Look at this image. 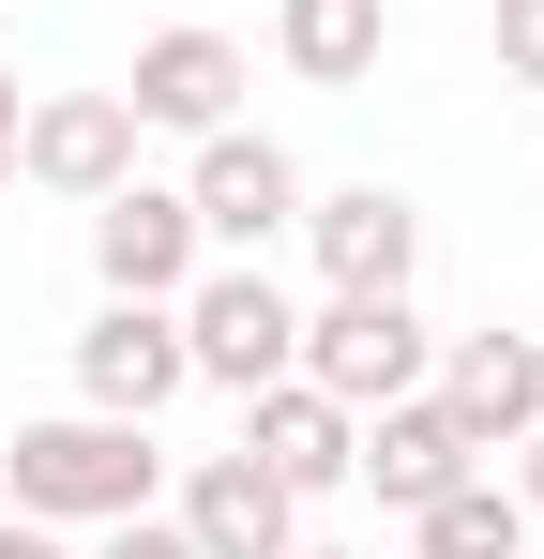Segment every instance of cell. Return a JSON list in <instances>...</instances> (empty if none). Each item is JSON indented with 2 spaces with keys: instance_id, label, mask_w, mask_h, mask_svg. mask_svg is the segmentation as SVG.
<instances>
[{
  "instance_id": "obj_7",
  "label": "cell",
  "mask_w": 544,
  "mask_h": 559,
  "mask_svg": "<svg viewBox=\"0 0 544 559\" xmlns=\"http://www.w3.org/2000/svg\"><path fill=\"white\" fill-rule=\"evenodd\" d=\"M121 106H137V136H212V121H243V46L181 15V31H152V46H137Z\"/></svg>"
},
{
  "instance_id": "obj_19",
  "label": "cell",
  "mask_w": 544,
  "mask_h": 559,
  "mask_svg": "<svg viewBox=\"0 0 544 559\" xmlns=\"http://www.w3.org/2000/svg\"><path fill=\"white\" fill-rule=\"evenodd\" d=\"M515 454H530V468H515V499H530V530H544V424L515 439Z\"/></svg>"
},
{
  "instance_id": "obj_8",
  "label": "cell",
  "mask_w": 544,
  "mask_h": 559,
  "mask_svg": "<svg viewBox=\"0 0 544 559\" xmlns=\"http://www.w3.org/2000/svg\"><path fill=\"white\" fill-rule=\"evenodd\" d=\"M181 378H197V364H181V302H106V318L76 333V408H121V424H152Z\"/></svg>"
},
{
  "instance_id": "obj_5",
  "label": "cell",
  "mask_w": 544,
  "mask_h": 559,
  "mask_svg": "<svg viewBox=\"0 0 544 559\" xmlns=\"http://www.w3.org/2000/svg\"><path fill=\"white\" fill-rule=\"evenodd\" d=\"M15 182H46V197H121L137 182V106L121 92H46V106H15Z\"/></svg>"
},
{
  "instance_id": "obj_21",
  "label": "cell",
  "mask_w": 544,
  "mask_h": 559,
  "mask_svg": "<svg viewBox=\"0 0 544 559\" xmlns=\"http://www.w3.org/2000/svg\"><path fill=\"white\" fill-rule=\"evenodd\" d=\"M287 559H348V545H287Z\"/></svg>"
},
{
  "instance_id": "obj_18",
  "label": "cell",
  "mask_w": 544,
  "mask_h": 559,
  "mask_svg": "<svg viewBox=\"0 0 544 559\" xmlns=\"http://www.w3.org/2000/svg\"><path fill=\"white\" fill-rule=\"evenodd\" d=\"M0 559H76V545H61L46 514H0Z\"/></svg>"
},
{
  "instance_id": "obj_2",
  "label": "cell",
  "mask_w": 544,
  "mask_h": 559,
  "mask_svg": "<svg viewBox=\"0 0 544 559\" xmlns=\"http://www.w3.org/2000/svg\"><path fill=\"white\" fill-rule=\"evenodd\" d=\"M181 364L212 378V393H272V378L303 364V302L272 287V258H212V273L181 287Z\"/></svg>"
},
{
  "instance_id": "obj_11",
  "label": "cell",
  "mask_w": 544,
  "mask_h": 559,
  "mask_svg": "<svg viewBox=\"0 0 544 559\" xmlns=\"http://www.w3.org/2000/svg\"><path fill=\"white\" fill-rule=\"evenodd\" d=\"M303 242H318V287H409L424 273V212H409L393 182L303 197Z\"/></svg>"
},
{
  "instance_id": "obj_13",
  "label": "cell",
  "mask_w": 544,
  "mask_h": 559,
  "mask_svg": "<svg viewBox=\"0 0 544 559\" xmlns=\"http://www.w3.org/2000/svg\"><path fill=\"white\" fill-rule=\"evenodd\" d=\"M439 408H453L469 454H515V439L544 424V348L530 333H469V348L439 364Z\"/></svg>"
},
{
  "instance_id": "obj_9",
  "label": "cell",
  "mask_w": 544,
  "mask_h": 559,
  "mask_svg": "<svg viewBox=\"0 0 544 559\" xmlns=\"http://www.w3.org/2000/svg\"><path fill=\"white\" fill-rule=\"evenodd\" d=\"M181 545L197 559H287L303 545V499H287L258 454H197L181 468Z\"/></svg>"
},
{
  "instance_id": "obj_17",
  "label": "cell",
  "mask_w": 544,
  "mask_h": 559,
  "mask_svg": "<svg viewBox=\"0 0 544 559\" xmlns=\"http://www.w3.org/2000/svg\"><path fill=\"white\" fill-rule=\"evenodd\" d=\"M499 76H530V92H544V0H499Z\"/></svg>"
},
{
  "instance_id": "obj_14",
  "label": "cell",
  "mask_w": 544,
  "mask_h": 559,
  "mask_svg": "<svg viewBox=\"0 0 544 559\" xmlns=\"http://www.w3.org/2000/svg\"><path fill=\"white\" fill-rule=\"evenodd\" d=\"M272 46H287V76H318V92H348V76H378V46H393V15H378V0H272Z\"/></svg>"
},
{
  "instance_id": "obj_16",
  "label": "cell",
  "mask_w": 544,
  "mask_h": 559,
  "mask_svg": "<svg viewBox=\"0 0 544 559\" xmlns=\"http://www.w3.org/2000/svg\"><path fill=\"white\" fill-rule=\"evenodd\" d=\"M91 559H197V545H181V514H106Z\"/></svg>"
},
{
  "instance_id": "obj_1",
  "label": "cell",
  "mask_w": 544,
  "mask_h": 559,
  "mask_svg": "<svg viewBox=\"0 0 544 559\" xmlns=\"http://www.w3.org/2000/svg\"><path fill=\"white\" fill-rule=\"evenodd\" d=\"M0 484H15V514H46V530H106V514H152V499H167V454H152V424H121V408H61V424H15V439H0Z\"/></svg>"
},
{
  "instance_id": "obj_4",
  "label": "cell",
  "mask_w": 544,
  "mask_h": 559,
  "mask_svg": "<svg viewBox=\"0 0 544 559\" xmlns=\"http://www.w3.org/2000/svg\"><path fill=\"white\" fill-rule=\"evenodd\" d=\"M181 212H197V242H212V258H272V242L303 227V167H287L272 136H243V121H212V136H197Z\"/></svg>"
},
{
  "instance_id": "obj_12",
  "label": "cell",
  "mask_w": 544,
  "mask_h": 559,
  "mask_svg": "<svg viewBox=\"0 0 544 559\" xmlns=\"http://www.w3.org/2000/svg\"><path fill=\"white\" fill-rule=\"evenodd\" d=\"M469 439H453V408L439 393H393V408H363V439H348V484H378V499H393V514H424V499H439V484H469Z\"/></svg>"
},
{
  "instance_id": "obj_22",
  "label": "cell",
  "mask_w": 544,
  "mask_h": 559,
  "mask_svg": "<svg viewBox=\"0 0 544 559\" xmlns=\"http://www.w3.org/2000/svg\"><path fill=\"white\" fill-rule=\"evenodd\" d=\"M0 182H15V136H0Z\"/></svg>"
},
{
  "instance_id": "obj_10",
  "label": "cell",
  "mask_w": 544,
  "mask_h": 559,
  "mask_svg": "<svg viewBox=\"0 0 544 559\" xmlns=\"http://www.w3.org/2000/svg\"><path fill=\"white\" fill-rule=\"evenodd\" d=\"M348 439H363V408H333L318 378H272V393H243V454H258L287 499H333V484H348Z\"/></svg>"
},
{
  "instance_id": "obj_6",
  "label": "cell",
  "mask_w": 544,
  "mask_h": 559,
  "mask_svg": "<svg viewBox=\"0 0 544 559\" xmlns=\"http://www.w3.org/2000/svg\"><path fill=\"white\" fill-rule=\"evenodd\" d=\"M91 273H106V302H181V287L212 273V242H197L181 182H121V197H91Z\"/></svg>"
},
{
  "instance_id": "obj_15",
  "label": "cell",
  "mask_w": 544,
  "mask_h": 559,
  "mask_svg": "<svg viewBox=\"0 0 544 559\" xmlns=\"http://www.w3.org/2000/svg\"><path fill=\"white\" fill-rule=\"evenodd\" d=\"M409 530H424L409 559H530V499H515L499 468H469V484H439Z\"/></svg>"
},
{
  "instance_id": "obj_3",
  "label": "cell",
  "mask_w": 544,
  "mask_h": 559,
  "mask_svg": "<svg viewBox=\"0 0 544 559\" xmlns=\"http://www.w3.org/2000/svg\"><path fill=\"white\" fill-rule=\"evenodd\" d=\"M424 364H439V333L409 318V287H333L318 318H303V364L333 408H393V393H424Z\"/></svg>"
},
{
  "instance_id": "obj_20",
  "label": "cell",
  "mask_w": 544,
  "mask_h": 559,
  "mask_svg": "<svg viewBox=\"0 0 544 559\" xmlns=\"http://www.w3.org/2000/svg\"><path fill=\"white\" fill-rule=\"evenodd\" d=\"M0 136H15V61H0Z\"/></svg>"
}]
</instances>
